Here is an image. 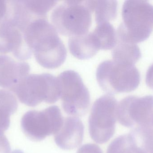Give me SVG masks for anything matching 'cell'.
Returning a JSON list of instances; mask_svg holds the SVG:
<instances>
[{
	"instance_id": "obj_1",
	"label": "cell",
	"mask_w": 153,
	"mask_h": 153,
	"mask_svg": "<svg viewBox=\"0 0 153 153\" xmlns=\"http://www.w3.org/2000/svg\"><path fill=\"white\" fill-rule=\"evenodd\" d=\"M25 41L37 62L45 68L55 69L65 61L67 51L58 31L47 19L31 22L24 30Z\"/></svg>"
},
{
	"instance_id": "obj_2",
	"label": "cell",
	"mask_w": 153,
	"mask_h": 153,
	"mask_svg": "<svg viewBox=\"0 0 153 153\" xmlns=\"http://www.w3.org/2000/svg\"><path fill=\"white\" fill-rule=\"evenodd\" d=\"M123 21L117 39L137 44L147 39L153 30V5L144 1H127L122 10Z\"/></svg>"
},
{
	"instance_id": "obj_3",
	"label": "cell",
	"mask_w": 153,
	"mask_h": 153,
	"mask_svg": "<svg viewBox=\"0 0 153 153\" xmlns=\"http://www.w3.org/2000/svg\"><path fill=\"white\" fill-rule=\"evenodd\" d=\"M96 78L100 87L108 94L128 93L135 90L140 84L141 76L135 65L113 60L99 64Z\"/></svg>"
},
{
	"instance_id": "obj_4",
	"label": "cell",
	"mask_w": 153,
	"mask_h": 153,
	"mask_svg": "<svg viewBox=\"0 0 153 153\" xmlns=\"http://www.w3.org/2000/svg\"><path fill=\"white\" fill-rule=\"evenodd\" d=\"M92 14L86 1H65L53 10L51 21L62 35L81 36L88 33Z\"/></svg>"
},
{
	"instance_id": "obj_5",
	"label": "cell",
	"mask_w": 153,
	"mask_h": 153,
	"mask_svg": "<svg viewBox=\"0 0 153 153\" xmlns=\"http://www.w3.org/2000/svg\"><path fill=\"white\" fill-rule=\"evenodd\" d=\"M22 103L35 107L42 102L53 103L60 98L57 77L49 73L28 75L12 90Z\"/></svg>"
},
{
	"instance_id": "obj_6",
	"label": "cell",
	"mask_w": 153,
	"mask_h": 153,
	"mask_svg": "<svg viewBox=\"0 0 153 153\" xmlns=\"http://www.w3.org/2000/svg\"><path fill=\"white\" fill-rule=\"evenodd\" d=\"M118 103L112 94L97 99L94 103L89 119L90 135L97 143L108 142L115 134Z\"/></svg>"
},
{
	"instance_id": "obj_7",
	"label": "cell",
	"mask_w": 153,
	"mask_h": 153,
	"mask_svg": "<svg viewBox=\"0 0 153 153\" xmlns=\"http://www.w3.org/2000/svg\"><path fill=\"white\" fill-rule=\"evenodd\" d=\"M57 78L64 111L74 117L83 116L90 105V95L80 75L75 71L67 70Z\"/></svg>"
},
{
	"instance_id": "obj_8",
	"label": "cell",
	"mask_w": 153,
	"mask_h": 153,
	"mask_svg": "<svg viewBox=\"0 0 153 153\" xmlns=\"http://www.w3.org/2000/svg\"><path fill=\"white\" fill-rule=\"evenodd\" d=\"M63 118L58 107L51 106L42 111L29 110L21 121L22 129L31 140L39 142L56 134L62 127Z\"/></svg>"
},
{
	"instance_id": "obj_9",
	"label": "cell",
	"mask_w": 153,
	"mask_h": 153,
	"mask_svg": "<svg viewBox=\"0 0 153 153\" xmlns=\"http://www.w3.org/2000/svg\"><path fill=\"white\" fill-rule=\"evenodd\" d=\"M153 114V96H129L118 103L117 119L123 126H151Z\"/></svg>"
},
{
	"instance_id": "obj_10",
	"label": "cell",
	"mask_w": 153,
	"mask_h": 153,
	"mask_svg": "<svg viewBox=\"0 0 153 153\" xmlns=\"http://www.w3.org/2000/svg\"><path fill=\"white\" fill-rule=\"evenodd\" d=\"M10 52L22 61L30 58L33 54L25 41L23 31L4 18L0 22V53Z\"/></svg>"
},
{
	"instance_id": "obj_11",
	"label": "cell",
	"mask_w": 153,
	"mask_h": 153,
	"mask_svg": "<svg viewBox=\"0 0 153 153\" xmlns=\"http://www.w3.org/2000/svg\"><path fill=\"white\" fill-rule=\"evenodd\" d=\"M30 66L27 62L7 55H0V87L11 90L28 75Z\"/></svg>"
},
{
	"instance_id": "obj_12",
	"label": "cell",
	"mask_w": 153,
	"mask_h": 153,
	"mask_svg": "<svg viewBox=\"0 0 153 153\" xmlns=\"http://www.w3.org/2000/svg\"><path fill=\"white\" fill-rule=\"evenodd\" d=\"M83 135L82 121L76 117H69L64 119L61 129L55 134V141L61 149L73 150L82 144Z\"/></svg>"
},
{
	"instance_id": "obj_13",
	"label": "cell",
	"mask_w": 153,
	"mask_h": 153,
	"mask_svg": "<svg viewBox=\"0 0 153 153\" xmlns=\"http://www.w3.org/2000/svg\"><path fill=\"white\" fill-rule=\"evenodd\" d=\"M68 44L72 54L81 60L93 57L100 50L90 32L81 36L70 37Z\"/></svg>"
},
{
	"instance_id": "obj_14",
	"label": "cell",
	"mask_w": 153,
	"mask_h": 153,
	"mask_svg": "<svg viewBox=\"0 0 153 153\" xmlns=\"http://www.w3.org/2000/svg\"><path fill=\"white\" fill-rule=\"evenodd\" d=\"M86 3L92 13H94L96 24L109 22L117 17V1H86Z\"/></svg>"
},
{
	"instance_id": "obj_15",
	"label": "cell",
	"mask_w": 153,
	"mask_h": 153,
	"mask_svg": "<svg viewBox=\"0 0 153 153\" xmlns=\"http://www.w3.org/2000/svg\"><path fill=\"white\" fill-rule=\"evenodd\" d=\"M141 55L140 49L137 44L117 39L112 52L113 60L132 65H135Z\"/></svg>"
},
{
	"instance_id": "obj_16",
	"label": "cell",
	"mask_w": 153,
	"mask_h": 153,
	"mask_svg": "<svg viewBox=\"0 0 153 153\" xmlns=\"http://www.w3.org/2000/svg\"><path fill=\"white\" fill-rule=\"evenodd\" d=\"M91 31L99 41L101 49H111L116 46L117 31L109 22L96 24V27Z\"/></svg>"
},
{
	"instance_id": "obj_17",
	"label": "cell",
	"mask_w": 153,
	"mask_h": 153,
	"mask_svg": "<svg viewBox=\"0 0 153 153\" xmlns=\"http://www.w3.org/2000/svg\"><path fill=\"white\" fill-rule=\"evenodd\" d=\"M130 134L137 146L143 153H153V128L138 126Z\"/></svg>"
},
{
	"instance_id": "obj_18",
	"label": "cell",
	"mask_w": 153,
	"mask_h": 153,
	"mask_svg": "<svg viewBox=\"0 0 153 153\" xmlns=\"http://www.w3.org/2000/svg\"><path fill=\"white\" fill-rule=\"evenodd\" d=\"M107 153H143L137 146L129 133L120 136L109 146Z\"/></svg>"
},
{
	"instance_id": "obj_19",
	"label": "cell",
	"mask_w": 153,
	"mask_h": 153,
	"mask_svg": "<svg viewBox=\"0 0 153 153\" xmlns=\"http://www.w3.org/2000/svg\"><path fill=\"white\" fill-rule=\"evenodd\" d=\"M29 11L37 19H47V13L56 4V1H24Z\"/></svg>"
},
{
	"instance_id": "obj_20",
	"label": "cell",
	"mask_w": 153,
	"mask_h": 153,
	"mask_svg": "<svg viewBox=\"0 0 153 153\" xmlns=\"http://www.w3.org/2000/svg\"><path fill=\"white\" fill-rule=\"evenodd\" d=\"M18 107L17 99L12 93L0 90V114L10 116L17 111Z\"/></svg>"
},
{
	"instance_id": "obj_21",
	"label": "cell",
	"mask_w": 153,
	"mask_h": 153,
	"mask_svg": "<svg viewBox=\"0 0 153 153\" xmlns=\"http://www.w3.org/2000/svg\"><path fill=\"white\" fill-rule=\"evenodd\" d=\"M76 153H103L101 148L97 145L87 144L79 148Z\"/></svg>"
},
{
	"instance_id": "obj_22",
	"label": "cell",
	"mask_w": 153,
	"mask_h": 153,
	"mask_svg": "<svg viewBox=\"0 0 153 153\" xmlns=\"http://www.w3.org/2000/svg\"><path fill=\"white\" fill-rule=\"evenodd\" d=\"M10 143L4 132H0V153H10Z\"/></svg>"
},
{
	"instance_id": "obj_23",
	"label": "cell",
	"mask_w": 153,
	"mask_h": 153,
	"mask_svg": "<svg viewBox=\"0 0 153 153\" xmlns=\"http://www.w3.org/2000/svg\"><path fill=\"white\" fill-rule=\"evenodd\" d=\"M146 81L147 86L153 90V64L147 70Z\"/></svg>"
},
{
	"instance_id": "obj_24",
	"label": "cell",
	"mask_w": 153,
	"mask_h": 153,
	"mask_svg": "<svg viewBox=\"0 0 153 153\" xmlns=\"http://www.w3.org/2000/svg\"><path fill=\"white\" fill-rule=\"evenodd\" d=\"M7 9V1H0V22L5 17Z\"/></svg>"
},
{
	"instance_id": "obj_25",
	"label": "cell",
	"mask_w": 153,
	"mask_h": 153,
	"mask_svg": "<svg viewBox=\"0 0 153 153\" xmlns=\"http://www.w3.org/2000/svg\"><path fill=\"white\" fill-rule=\"evenodd\" d=\"M12 153H24V152L21 150H15L13 151Z\"/></svg>"
},
{
	"instance_id": "obj_26",
	"label": "cell",
	"mask_w": 153,
	"mask_h": 153,
	"mask_svg": "<svg viewBox=\"0 0 153 153\" xmlns=\"http://www.w3.org/2000/svg\"><path fill=\"white\" fill-rule=\"evenodd\" d=\"M151 125H152V127L153 128V114L152 115V123H151Z\"/></svg>"
}]
</instances>
